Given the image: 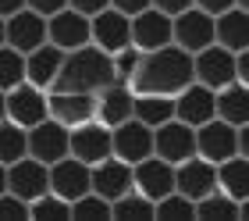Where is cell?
<instances>
[{
    "mask_svg": "<svg viewBox=\"0 0 249 221\" xmlns=\"http://www.w3.org/2000/svg\"><path fill=\"white\" fill-rule=\"evenodd\" d=\"M192 82V54H185L182 46L167 43L157 50H142L135 61V72L128 75L132 97L139 93H157V97H175Z\"/></svg>",
    "mask_w": 249,
    "mask_h": 221,
    "instance_id": "6da1fadb",
    "label": "cell"
},
{
    "mask_svg": "<svg viewBox=\"0 0 249 221\" xmlns=\"http://www.w3.org/2000/svg\"><path fill=\"white\" fill-rule=\"evenodd\" d=\"M107 82H114V72H110V54L96 50L93 43L78 46V50H64L61 68L53 75L50 89H64V93H96Z\"/></svg>",
    "mask_w": 249,
    "mask_h": 221,
    "instance_id": "7a4b0ae2",
    "label": "cell"
},
{
    "mask_svg": "<svg viewBox=\"0 0 249 221\" xmlns=\"http://www.w3.org/2000/svg\"><path fill=\"white\" fill-rule=\"evenodd\" d=\"M192 143H196V157L210 161V164H221L239 154V129L221 118H210L192 129Z\"/></svg>",
    "mask_w": 249,
    "mask_h": 221,
    "instance_id": "3957f363",
    "label": "cell"
},
{
    "mask_svg": "<svg viewBox=\"0 0 249 221\" xmlns=\"http://www.w3.org/2000/svg\"><path fill=\"white\" fill-rule=\"evenodd\" d=\"M192 82L207 86L213 93H217L221 86L235 82V54L224 50V46H217V43L196 50L192 54Z\"/></svg>",
    "mask_w": 249,
    "mask_h": 221,
    "instance_id": "277c9868",
    "label": "cell"
},
{
    "mask_svg": "<svg viewBox=\"0 0 249 221\" xmlns=\"http://www.w3.org/2000/svg\"><path fill=\"white\" fill-rule=\"evenodd\" d=\"M89 43H93L96 50H104V54L132 46V18L107 4L104 11H96V15L89 18Z\"/></svg>",
    "mask_w": 249,
    "mask_h": 221,
    "instance_id": "5b68a950",
    "label": "cell"
},
{
    "mask_svg": "<svg viewBox=\"0 0 249 221\" xmlns=\"http://www.w3.org/2000/svg\"><path fill=\"white\" fill-rule=\"evenodd\" d=\"M4 118L15 121L18 129H32L47 118V93L29 86V82H18L15 89L4 93Z\"/></svg>",
    "mask_w": 249,
    "mask_h": 221,
    "instance_id": "8992f818",
    "label": "cell"
},
{
    "mask_svg": "<svg viewBox=\"0 0 249 221\" xmlns=\"http://www.w3.org/2000/svg\"><path fill=\"white\" fill-rule=\"evenodd\" d=\"M171 43L182 46L185 54H196L213 43V15L199 7H185L182 15L171 18Z\"/></svg>",
    "mask_w": 249,
    "mask_h": 221,
    "instance_id": "52a82bcc",
    "label": "cell"
},
{
    "mask_svg": "<svg viewBox=\"0 0 249 221\" xmlns=\"http://www.w3.org/2000/svg\"><path fill=\"white\" fill-rule=\"evenodd\" d=\"M150 154H153V129H146L142 121L128 118L110 129V157L124 161V164H139Z\"/></svg>",
    "mask_w": 249,
    "mask_h": 221,
    "instance_id": "ba28073f",
    "label": "cell"
},
{
    "mask_svg": "<svg viewBox=\"0 0 249 221\" xmlns=\"http://www.w3.org/2000/svg\"><path fill=\"white\" fill-rule=\"evenodd\" d=\"M25 154L36 157L39 164H53L68 157V129L53 118H43L39 125L25 129Z\"/></svg>",
    "mask_w": 249,
    "mask_h": 221,
    "instance_id": "9c48e42d",
    "label": "cell"
},
{
    "mask_svg": "<svg viewBox=\"0 0 249 221\" xmlns=\"http://www.w3.org/2000/svg\"><path fill=\"white\" fill-rule=\"evenodd\" d=\"M4 171H7V193H15L18 200H25V203H32L43 193H50V171H47V164H39V161L29 157V154L18 157L15 164H7Z\"/></svg>",
    "mask_w": 249,
    "mask_h": 221,
    "instance_id": "30bf717a",
    "label": "cell"
},
{
    "mask_svg": "<svg viewBox=\"0 0 249 221\" xmlns=\"http://www.w3.org/2000/svg\"><path fill=\"white\" fill-rule=\"evenodd\" d=\"M68 154L82 164H100V161L110 157V129H104L100 121H86L68 129Z\"/></svg>",
    "mask_w": 249,
    "mask_h": 221,
    "instance_id": "8fae6325",
    "label": "cell"
},
{
    "mask_svg": "<svg viewBox=\"0 0 249 221\" xmlns=\"http://www.w3.org/2000/svg\"><path fill=\"white\" fill-rule=\"evenodd\" d=\"M132 189L146 196V200H160V196L175 193V164H167L160 157H142L139 164H132Z\"/></svg>",
    "mask_w": 249,
    "mask_h": 221,
    "instance_id": "7c38bea8",
    "label": "cell"
},
{
    "mask_svg": "<svg viewBox=\"0 0 249 221\" xmlns=\"http://www.w3.org/2000/svg\"><path fill=\"white\" fill-rule=\"evenodd\" d=\"M4 43L15 46L18 54H29V50H36V46H43L47 43V18L36 15V11H29V7L7 15L4 18Z\"/></svg>",
    "mask_w": 249,
    "mask_h": 221,
    "instance_id": "4fadbf2b",
    "label": "cell"
},
{
    "mask_svg": "<svg viewBox=\"0 0 249 221\" xmlns=\"http://www.w3.org/2000/svg\"><path fill=\"white\" fill-rule=\"evenodd\" d=\"M217 189V171H213L210 161H203L192 154L189 161L182 164H175V193H182L185 200H203V196H210Z\"/></svg>",
    "mask_w": 249,
    "mask_h": 221,
    "instance_id": "5bb4252c",
    "label": "cell"
},
{
    "mask_svg": "<svg viewBox=\"0 0 249 221\" xmlns=\"http://www.w3.org/2000/svg\"><path fill=\"white\" fill-rule=\"evenodd\" d=\"M196 154V143H192V129L182 125L178 118L164 121L153 129V157L167 161V164H182Z\"/></svg>",
    "mask_w": 249,
    "mask_h": 221,
    "instance_id": "9a60e30c",
    "label": "cell"
},
{
    "mask_svg": "<svg viewBox=\"0 0 249 221\" xmlns=\"http://www.w3.org/2000/svg\"><path fill=\"white\" fill-rule=\"evenodd\" d=\"M132 89L124 82H107L104 89L93 93V121H100L104 129H114V125L132 118Z\"/></svg>",
    "mask_w": 249,
    "mask_h": 221,
    "instance_id": "2e32d148",
    "label": "cell"
},
{
    "mask_svg": "<svg viewBox=\"0 0 249 221\" xmlns=\"http://www.w3.org/2000/svg\"><path fill=\"white\" fill-rule=\"evenodd\" d=\"M128 189H132V164H124L118 157H107L89 168V193L104 196L107 203H114Z\"/></svg>",
    "mask_w": 249,
    "mask_h": 221,
    "instance_id": "e0dca14e",
    "label": "cell"
},
{
    "mask_svg": "<svg viewBox=\"0 0 249 221\" xmlns=\"http://www.w3.org/2000/svg\"><path fill=\"white\" fill-rule=\"evenodd\" d=\"M47 118L61 121L64 129L93 121V93H64V89H47Z\"/></svg>",
    "mask_w": 249,
    "mask_h": 221,
    "instance_id": "ac0fdd59",
    "label": "cell"
},
{
    "mask_svg": "<svg viewBox=\"0 0 249 221\" xmlns=\"http://www.w3.org/2000/svg\"><path fill=\"white\" fill-rule=\"evenodd\" d=\"M47 43H53L57 50H78L89 43V18L78 15L71 7H61L57 15L47 18Z\"/></svg>",
    "mask_w": 249,
    "mask_h": 221,
    "instance_id": "d6986e66",
    "label": "cell"
},
{
    "mask_svg": "<svg viewBox=\"0 0 249 221\" xmlns=\"http://www.w3.org/2000/svg\"><path fill=\"white\" fill-rule=\"evenodd\" d=\"M50 171V193L61 196V200H78L82 193H89V164H82V161H75L71 154L53 161V164H47Z\"/></svg>",
    "mask_w": 249,
    "mask_h": 221,
    "instance_id": "ffe728a7",
    "label": "cell"
},
{
    "mask_svg": "<svg viewBox=\"0 0 249 221\" xmlns=\"http://www.w3.org/2000/svg\"><path fill=\"white\" fill-rule=\"evenodd\" d=\"M171 43V18L157 7H146L139 15H132V46L135 50H157V46Z\"/></svg>",
    "mask_w": 249,
    "mask_h": 221,
    "instance_id": "44dd1931",
    "label": "cell"
},
{
    "mask_svg": "<svg viewBox=\"0 0 249 221\" xmlns=\"http://www.w3.org/2000/svg\"><path fill=\"white\" fill-rule=\"evenodd\" d=\"M175 118L189 125V129H196V125L210 121L213 118V89L199 86V82H189L182 93H175Z\"/></svg>",
    "mask_w": 249,
    "mask_h": 221,
    "instance_id": "7402d4cb",
    "label": "cell"
},
{
    "mask_svg": "<svg viewBox=\"0 0 249 221\" xmlns=\"http://www.w3.org/2000/svg\"><path fill=\"white\" fill-rule=\"evenodd\" d=\"M213 43L231 54L249 50V11L228 7L221 15H213Z\"/></svg>",
    "mask_w": 249,
    "mask_h": 221,
    "instance_id": "603a6c76",
    "label": "cell"
},
{
    "mask_svg": "<svg viewBox=\"0 0 249 221\" xmlns=\"http://www.w3.org/2000/svg\"><path fill=\"white\" fill-rule=\"evenodd\" d=\"M61 57H64V50H57L53 43H43V46H36V50H29L25 54V82L47 93L53 86L57 68H61Z\"/></svg>",
    "mask_w": 249,
    "mask_h": 221,
    "instance_id": "cb8c5ba5",
    "label": "cell"
},
{
    "mask_svg": "<svg viewBox=\"0 0 249 221\" xmlns=\"http://www.w3.org/2000/svg\"><path fill=\"white\" fill-rule=\"evenodd\" d=\"M213 118L228 121V125H249V89L239 82H228L213 93Z\"/></svg>",
    "mask_w": 249,
    "mask_h": 221,
    "instance_id": "d4e9b609",
    "label": "cell"
},
{
    "mask_svg": "<svg viewBox=\"0 0 249 221\" xmlns=\"http://www.w3.org/2000/svg\"><path fill=\"white\" fill-rule=\"evenodd\" d=\"M213 171H217V193H224L235 203L249 200V157L235 154L221 164H213Z\"/></svg>",
    "mask_w": 249,
    "mask_h": 221,
    "instance_id": "484cf974",
    "label": "cell"
},
{
    "mask_svg": "<svg viewBox=\"0 0 249 221\" xmlns=\"http://www.w3.org/2000/svg\"><path fill=\"white\" fill-rule=\"evenodd\" d=\"M132 118L142 121L146 129H157V125L175 118V100L171 97H157V93H139L132 100Z\"/></svg>",
    "mask_w": 249,
    "mask_h": 221,
    "instance_id": "4316f807",
    "label": "cell"
},
{
    "mask_svg": "<svg viewBox=\"0 0 249 221\" xmlns=\"http://www.w3.org/2000/svg\"><path fill=\"white\" fill-rule=\"evenodd\" d=\"M196 218H199V221H246V218H249V207H246V200L235 203V200H228L224 193L213 189L210 196L196 200Z\"/></svg>",
    "mask_w": 249,
    "mask_h": 221,
    "instance_id": "83f0119b",
    "label": "cell"
},
{
    "mask_svg": "<svg viewBox=\"0 0 249 221\" xmlns=\"http://www.w3.org/2000/svg\"><path fill=\"white\" fill-rule=\"evenodd\" d=\"M110 218H118V221H153V200H146L135 189H128L124 196H118L110 203Z\"/></svg>",
    "mask_w": 249,
    "mask_h": 221,
    "instance_id": "f1b7e54d",
    "label": "cell"
},
{
    "mask_svg": "<svg viewBox=\"0 0 249 221\" xmlns=\"http://www.w3.org/2000/svg\"><path fill=\"white\" fill-rule=\"evenodd\" d=\"M196 218V203L185 200L182 193H167L153 203V221H192Z\"/></svg>",
    "mask_w": 249,
    "mask_h": 221,
    "instance_id": "f546056e",
    "label": "cell"
},
{
    "mask_svg": "<svg viewBox=\"0 0 249 221\" xmlns=\"http://www.w3.org/2000/svg\"><path fill=\"white\" fill-rule=\"evenodd\" d=\"M29 218L32 221H71V203L53 193H43L29 203Z\"/></svg>",
    "mask_w": 249,
    "mask_h": 221,
    "instance_id": "4dcf8cb0",
    "label": "cell"
},
{
    "mask_svg": "<svg viewBox=\"0 0 249 221\" xmlns=\"http://www.w3.org/2000/svg\"><path fill=\"white\" fill-rule=\"evenodd\" d=\"M18 82H25V54H18L15 46H0V89H15Z\"/></svg>",
    "mask_w": 249,
    "mask_h": 221,
    "instance_id": "1f68e13d",
    "label": "cell"
},
{
    "mask_svg": "<svg viewBox=\"0 0 249 221\" xmlns=\"http://www.w3.org/2000/svg\"><path fill=\"white\" fill-rule=\"evenodd\" d=\"M18 157H25V129H18L15 121H0V164H15Z\"/></svg>",
    "mask_w": 249,
    "mask_h": 221,
    "instance_id": "d6a6232c",
    "label": "cell"
},
{
    "mask_svg": "<svg viewBox=\"0 0 249 221\" xmlns=\"http://www.w3.org/2000/svg\"><path fill=\"white\" fill-rule=\"evenodd\" d=\"M89 218H110V203L96 193H82L71 200V221H89Z\"/></svg>",
    "mask_w": 249,
    "mask_h": 221,
    "instance_id": "836d02e7",
    "label": "cell"
},
{
    "mask_svg": "<svg viewBox=\"0 0 249 221\" xmlns=\"http://www.w3.org/2000/svg\"><path fill=\"white\" fill-rule=\"evenodd\" d=\"M135 61H139V50H135V46H121V50L110 54V72H114V82H128V75L135 72Z\"/></svg>",
    "mask_w": 249,
    "mask_h": 221,
    "instance_id": "e575fe53",
    "label": "cell"
},
{
    "mask_svg": "<svg viewBox=\"0 0 249 221\" xmlns=\"http://www.w3.org/2000/svg\"><path fill=\"white\" fill-rule=\"evenodd\" d=\"M29 218V203L18 200L15 193H0V221H25Z\"/></svg>",
    "mask_w": 249,
    "mask_h": 221,
    "instance_id": "d590c367",
    "label": "cell"
},
{
    "mask_svg": "<svg viewBox=\"0 0 249 221\" xmlns=\"http://www.w3.org/2000/svg\"><path fill=\"white\" fill-rule=\"evenodd\" d=\"M25 7L43 15V18H50V15H57L61 7H68V0H25Z\"/></svg>",
    "mask_w": 249,
    "mask_h": 221,
    "instance_id": "8d00e7d4",
    "label": "cell"
},
{
    "mask_svg": "<svg viewBox=\"0 0 249 221\" xmlns=\"http://www.w3.org/2000/svg\"><path fill=\"white\" fill-rule=\"evenodd\" d=\"M110 4V0H68V7L78 11V15H86V18H93L96 11H104Z\"/></svg>",
    "mask_w": 249,
    "mask_h": 221,
    "instance_id": "74e56055",
    "label": "cell"
},
{
    "mask_svg": "<svg viewBox=\"0 0 249 221\" xmlns=\"http://www.w3.org/2000/svg\"><path fill=\"white\" fill-rule=\"evenodd\" d=\"M150 7L164 11L167 18H175V15H182L185 7H192V0H150Z\"/></svg>",
    "mask_w": 249,
    "mask_h": 221,
    "instance_id": "f35d334b",
    "label": "cell"
},
{
    "mask_svg": "<svg viewBox=\"0 0 249 221\" xmlns=\"http://www.w3.org/2000/svg\"><path fill=\"white\" fill-rule=\"evenodd\" d=\"M110 7L132 18V15H139V11H146V7H150V0H110Z\"/></svg>",
    "mask_w": 249,
    "mask_h": 221,
    "instance_id": "ab89813d",
    "label": "cell"
},
{
    "mask_svg": "<svg viewBox=\"0 0 249 221\" xmlns=\"http://www.w3.org/2000/svg\"><path fill=\"white\" fill-rule=\"evenodd\" d=\"M235 82H239V86H249V50H239V54H235Z\"/></svg>",
    "mask_w": 249,
    "mask_h": 221,
    "instance_id": "60d3db41",
    "label": "cell"
},
{
    "mask_svg": "<svg viewBox=\"0 0 249 221\" xmlns=\"http://www.w3.org/2000/svg\"><path fill=\"white\" fill-rule=\"evenodd\" d=\"M192 7L207 11V15H221V11H228V7H235V0H192Z\"/></svg>",
    "mask_w": 249,
    "mask_h": 221,
    "instance_id": "b9f144b4",
    "label": "cell"
},
{
    "mask_svg": "<svg viewBox=\"0 0 249 221\" xmlns=\"http://www.w3.org/2000/svg\"><path fill=\"white\" fill-rule=\"evenodd\" d=\"M25 7V0H0V18H7V15H15V11Z\"/></svg>",
    "mask_w": 249,
    "mask_h": 221,
    "instance_id": "7bdbcfd3",
    "label": "cell"
},
{
    "mask_svg": "<svg viewBox=\"0 0 249 221\" xmlns=\"http://www.w3.org/2000/svg\"><path fill=\"white\" fill-rule=\"evenodd\" d=\"M0 193H7V171H4V164H0Z\"/></svg>",
    "mask_w": 249,
    "mask_h": 221,
    "instance_id": "ee69618b",
    "label": "cell"
},
{
    "mask_svg": "<svg viewBox=\"0 0 249 221\" xmlns=\"http://www.w3.org/2000/svg\"><path fill=\"white\" fill-rule=\"evenodd\" d=\"M235 7H242V11H249V0H235Z\"/></svg>",
    "mask_w": 249,
    "mask_h": 221,
    "instance_id": "f6af8a7d",
    "label": "cell"
},
{
    "mask_svg": "<svg viewBox=\"0 0 249 221\" xmlns=\"http://www.w3.org/2000/svg\"><path fill=\"white\" fill-rule=\"evenodd\" d=\"M0 121H4V89H0Z\"/></svg>",
    "mask_w": 249,
    "mask_h": 221,
    "instance_id": "bcb514c9",
    "label": "cell"
},
{
    "mask_svg": "<svg viewBox=\"0 0 249 221\" xmlns=\"http://www.w3.org/2000/svg\"><path fill=\"white\" fill-rule=\"evenodd\" d=\"M0 46H4V18H0Z\"/></svg>",
    "mask_w": 249,
    "mask_h": 221,
    "instance_id": "7dc6e473",
    "label": "cell"
}]
</instances>
